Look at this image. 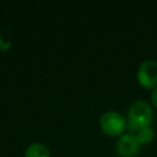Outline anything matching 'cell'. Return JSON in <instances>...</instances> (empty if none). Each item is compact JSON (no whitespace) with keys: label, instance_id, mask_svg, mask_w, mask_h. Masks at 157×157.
Here are the masks:
<instances>
[{"label":"cell","instance_id":"cell-5","mask_svg":"<svg viewBox=\"0 0 157 157\" xmlns=\"http://www.w3.org/2000/svg\"><path fill=\"white\" fill-rule=\"evenodd\" d=\"M25 157H50V152L44 144L32 142L26 147Z\"/></svg>","mask_w":157,"mask_h":157},{"label":"cell","instance_id":"cell-6","mask_svg":"<svg viewBox=\"0 0 157 157\" xmlns=\"http://www.w3.org/2000/svg\"><path fill=\"white\" fill-rule=\"evenodd\" d=\"M137 139V141L141 144V145H147L150 142H152L155 140V130L150 126H146V128H142L140 129L139 131H136L134 134Z\"/></svg>","mask_w":157,"mask_h":157},{"label":"cell","instance_id":"cell-2","mask_svg":"<svg viewBox=\"0 0 157 157\" xmlns=\"http://www.w3.org/2000/svg\"><path fill=\"white\" fill-rule=\"evenodd\" d=\"M99 128L110 137H120L126 130V117L117 110H107L99 117Z\"/></svg>","mask_w":157,"mask_h":157},{"label":"cell","instance_id":"cell-1","mask_svg":"<svg viewBox=\"0 0 157 157\" xmlns=\"http://www.w3.org/2000/svg\"><path fill=\"white\" fill-rule=\"evenodd\" d=\"M153 119V109L152 105L144 101L137 99L132 102L126 113V129L130 134H135L142 128L150 126Z\"/></svg>","mask_w":157,"mask_h":157},{"label":"cell","instance_id":"cell-3","mask_svg":"<svg viewBox=\"0 0 157 157\" xmlns=\"http://www.w3.org/2000/svg\"><path fill=\"white\" fill-rule=\"evenodd\" d=\"M137 81L140 86L146 90H153L157 87V61L153 59L144 60L136 72Z\"/></svg>","mask_w":157,"mask_h":157},{"label":"cell","instance_id":"cell-7","mask_svg":"<svg viewBox=\"0 0 157 157\" xmlns=\"http://www.w3.org/2000/svg\"><path fill=\"white\" fill-rule=\"evenodd\" d=\"M150 98H151V103H152V105H153L155 108H157V87L153 88V90L151 91V96H150Z\"/></svg>","mask_w":157,"mask_h":157},{"label":"cell","instance_id":"cell-4","mask_svg":"<svg viewBox=\"0 0 157 157\" xmlns=\"http://www.w3.org/2000/svg\"><path fill=\"white\" fill-rule=\"evenodd\" d=\"M141 150V144L134 134H124L118 137L115 144V152L119 157H136Z\"/></svg>","mask_w":157,"mask_h":157}]
</instances>
